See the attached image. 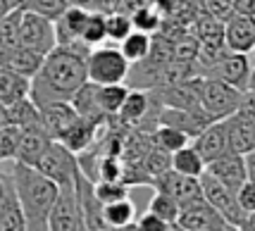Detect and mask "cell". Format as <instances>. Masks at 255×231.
<instances>
[{
	"label": "cell",
	"instance_id": "37",
	"mask_svg": "<svg viewBox=\"0 0 255 231\" xmlns=\"http://www.w3.org/2000/svg\"><path fill=\"white\" fill-rule=\"evenodd\" d=\"M93 193L103 205H108V203L129 198V186L124 181H93Z\"/></svg>",
	"mask_w": 255,
	"mask_h": 231
},
{
	"label": "cell",
	"instance_id": "42",
	"mask_svg": "<svg viewBox=\"0 0 255 231\" xmlns=\"http://www.w3.org/2000/svg\"><path fill=\"white\" fill-rule=\"evenodd\" d=\"M133 224H136V229H138V231H167L169 227H172L169 222L160 220L157 215H153V212H148V210H145L143 215H141L138 220L133 222Z\"/></svg>",
	"mask_w": 255,
	"mask_h": 231
},
{
	"label": "cell",
	"instance_id": "33",
	"mask_svg": "<svg viewBox=\"0 0 255 231\" xmlns=\"http://www.w3.org/2000/svg\"><path fill=\"white\" fill-rule=\"evenodd\" d=\"M131 24L136 31H143V33H157L162 29V14L153 7V5H143L138 7L136 12H131Z\"/></svg>",
	"mask_w": 255,
	"mask_h": 231
},
{
	"label": "cell",
	"instance_id": "41",
	"mask_svg": "<svg viewBox=\"0 0 255 231\" xmlns=\"http://www.w3.org/2000/svg\"><path fill=\"white\" fill-rule=\"evenodd\" d=\"M236 198H239V205L248 212V215H253L255 212V181L253 179H246L241 188L236 191Z\"/></svg>",
	"mask_w": 255,
	"mask_h": 231
},
{
	"label": "cell",
	"instance_id": "16",
	"mask_svg": "<svg viewBox=\"0 0 255 231\" xmlns=\"http://www.w3.org/2000/svg\"><path fill=\"white\" fill-rule=\"evenodd\" d=\"M193 148L198 150V155L205 160V165L222 157L224 153H229V141H227V126H224V119L220 121H210L203 131L193 138Z\"/></svg>",
	"mask_w": 255,
	"mask_h": 231
},
{
	"label": "cell",
	"instance_id": "30",
	"mask_svg": "<svg viewBox=\"0 0 255 231\" xmlns=\"http://www.w3.org/2000/svg\"><path fill=\"white\" fill-rule=\"evenodd\" d=\"M22 7H12L0 19V53L12 50L19 45V24H22Z\"/></svg>",
	"mask_w": 255,
	"mask_h": 231
},
{
	"label": "cell",
	"instance_id": "26",
	"mask_svg": "<svg viewBox=\"0 0 255 231\" xmlns=\"http://www.w3.org/2000/svg\"><path fill=\"white\" fill-rule=\"evenodd\" d=\"M169 167L179 172V174H186V176H203L205 172V160L198 155V150L193 148V145H184V148H179L174 153L169 155Z\"/></svg>",
	"mask_w": 255,
	"mask_h": 231
},
{
	"label": "cell",
	"instance_id": "22",
	"mask_svg": "<svg viewBox=\"0 0 255 231\" xmlns=\"http://www.w3.org/2000/svg\"><path fill=\"white\" fill-rule=\"evenodd\" d=\"M227 126V141H229V153L248 155L251 150H255V126L244 121L241 117H227L224 119Z\"/></svg>",
	"mask_w": 255,
	"mask_h": 231
},
{
	"label": "cell",
	"instance_id": "23",
	"mask_svg": "<svg viewBox=\"0 0 255 231\" xmlns=\"http://www.w3.org/2000/svg\"><path fill=\"white\" fill-rule=\"evenodd\" d=\"M98 121H93V119H86V117H81L79 115V119L67 129L57 141L62 145H67L72 153H84V150H89L91 143H93V138H96V131H98Z\"/></svg>",
	"mask_w": 255,
	"mask_h": 231
},
{
	"label": "cell",
	"instance_id": "20",
	"mask_svg": "<svg viewBox=\"0 0 255 231\" xmlns=\"http://www.w3.org/2000/svg\"><path fill=\"white\" fill-rule=\"evenodd\" d=\"M155 103H157V98L153 96V91H145V88L131 91V88H129V96L124 98L122 108L117 112V117H120L124 124H129V126L141 124V121L150 115V108H153Z\"/></svg>",
	"mask_w": 255,
	"mask_h": 231
},
{
	"label": "cell",
	"instance_id": "12",
	"mask_svg": "<svg viewBox=\"0 0 255 231\" xmlns=\"http://www.w3.org/2000/svg\"><path fill=\"white\" fill-rule=\"evenodd\" d=\"M222 38L229 53H251L255 48V17L232 12L224 22Z\"/></svg>",
	"mask_w": 255,
	"mask_h": 231
},
{
	"label": "cell",
	"instance_id": "11",
	"mask_svg": "<svg viewBox=\"0 0 255 231\" xmlns=\"http://www.w3.org/2000/svg\"><path fill=\"white\" fill-rule=\"evenodd\" d=\"M227 224L229 222L205 198L189 205V208H181L177 217V227L184 231H222Z\"/></svg>",
	"mask_w": 255,
	"mask_h": 231
},
{
	"label": "cell",
	"instance_id": "44",
	"mask_svg": "<svg viewBox=\"0 0 255 231\" xmlns=\"http://www.w3.org/2000/svg\"><path fill=\"white\" fill-rule=\"evenodd\" d=\"M246 169H248V179L255 181V150H251L246 155Z\"/></svg>",
	"mask_w": 255,
	"mask_h": 231
},
{
	"label": "cell",
	"instance_id": "19",
	"mask_svg": "<svg viewBox=\"0 0 255 231\" xmlns=\"http://www.w3.org/2000/svg\"><path fill=\"white\" fill-rule=\"evenodd\" d=\"M43 60H45V55L36 53L31 48H24V45H17V48H12V50L0 53V65L12 69L14 74H22V77H26V79L36 77V72L41 69Z\"/></svg>",
	"mask_w": 255,
	"mask_h": 231
},
{
	"label": "cell",
	"instance_id": "51",
	"mask_svg": "<svg viewBox=\"0 0 255 231\" xmlns=\"http://www.w3.org/2000/svg\"><path fill=\"white\" fill-rule=\"evenodd\" d=\"M10 2H12V5H14V7H22V5H24V2H26V0H10Z\"/></svg>",
	"mask_w": 255,
	"mask_h": 231
},
{
	"label": "cell",
	"instance_id": "25",
	"mask_svg": "<svg viewBox=\"0 0 255 231\" xmlns=\"http://www.w3.org/2000/svg\"><path fill=\"white\" fill-rule=\"evenodd\" d=\"M127 96H129V86H124V84H105V86L96 84V103H98V110L108 119L117 117Z\"/></svg>",
	"mask_w": 255,
	"mask_h": 231
},
{
	"label": "cell",
	"instance_id": "40",
	"mask_svg": "<svg viewBox=\"0 0 255 231\" xmlns=\"http://www.w3.org/2000/svg\"><path fill=\"white\" fill-rule=\"evenodd\" d=\"M234 115L255 126V93L253 91H244V96L239 100V108H236Z\"/></svg>",
	"mask_w": 255,
	"mask_h": 231
},
{
	"label": "cell",
	"instance_id": "27",
	"mask_svg": "<svg viewBox=\"0 0 255 231\" xmlns=\"http://www.w3.org/2000/svg\"><path fill=\"white\" fill-rule=\"evenodd\" d=\"M150 48H153V36L150 33H143V31H136L133 29L131 33H127L122 41H120V50H122V55L136 65V62H141L148 57L150 53Z\"/></svg>",
	"mask_w": 255,
	"mask_h": 231
},
{
	"label": "cell",
	"instance_id": "6",
	"mask_svg": "<svg viewBox=\"0 0 255 231\" xmlns=\"http://www.w3.org/2000/svg\"><path fill=\"white\" fill-rule=\"evenodd\" d=\"M200 188H203V198L208 200L224 220L229 222V224H234V227H241L244 229L246 222H248V212L239 205L236 191L224 186L222 181H217L208 172H203V176H200Z\"/></svg>",
	"mask_w": 255,
	"mask_h": 231
},
{
	"label": "cell",
	"instance_id": "38",
	"mask_svg": "<svg viewBox=\"0 0 255 231\" xmlns=\"http://www.w3.org/2000/svg\"><path fill=\"white\" fill-rule=\"evenodd\" d=\"M22 7L24 10H29V12L41 14V17H45V19H53V22H55L57 17L69 7V0H26Z\"/></svg>",
	"mask_w": 255,
	"mask_h": 231
},
{
	"label": "cell",
	"instance_id": "5",
	"mask_svg": "<svg viewBox=\"0 0 255 231\" xmlns=\"http://www.w3.org/2000/svg\"><path fill=\"white\" fill-rule=\"evenodd\" d=\"M36 169L48 179H53L57 186H74L79 174V157L60 141H53L36 162Z\"/></svg>",
	"mask_w": 255,
	"mask_h": 231
},
{
	"label": "cell",
	"instance_id": "28",
	"mask_svg": "<svg viewBox=\"0 0 255 231\" xmlns=\"http://www.w3.org/2000/svg\"><path fill=\"white\" fill-rule=\"evenodd\" d=\"M38 119H41V108L29 96H24V98L7 105V124H14V126L24 129L29 124H36Z\"/></svg>",
	"mask_w": 255,
	"mask_h": 231
},
{
	"label": "cell",
	"instance_id": "43",
	"mask_svg": "<svg viewBox=\"0 0 255 231\" xmlns=\"http://www.w3.org/2000/svg\"><path fill=\"white\" fill-rule=\"evenodd\" d=\"M232 12L255 17V0H234V2H232Z\"/></svg>",
	"mask_w": 255,
	"mask_h": 231
},
{
	"label": "cell",
	"instance_id": "50",
	"mask_svg": "<svg viewBox=\"0 0 255 231\" xmlns=\"http://www.w3.org/2000/svg\"><path fill=\"white\" fill-rule=\"evenodd\" d=\"M222 231H244V229H241V227H234V224H227Z\"/></svg>",
	"mask_w": 255,
	"mask_h": 231
},
{
	"label": "cell",
	"instance_id": "49",
	"mask_svg": "<svg viewBox=\"0 0 255 231\" xmlns=\"http://www.w3.org/2000/svg\"><path fill=\"white\" fill-rule=\"evenodd\" d=\"M108 231H138L136 224H127V227H115V229H108Z\"/></svg>",
	"mask_w": 255,
	"mask_h": 231
},
{
	"label": "cell",
	"instance_id": "29",
	"mask_svg": "<svg viewBox=\"0 0 255 231\" xmlns=\"http://www.w3.org/2000/svg\"><path fill=\"white\" fill-rule=\"evenodd\" d=\"M103 220H105V224L110 229L133 224L136 222V208H133V203L129 198H122L117 203H108V205H103Z\"/></svg>",
	"mask_w": 255,
	"mask_h": 231
},
{
	"label": "cell",
	"instance_id": "45",
	"mask_svg": "<svg viewBox=\"0 0 255 231\" xmlns=\"http://www.w3.org/2000/svg\"><path fill=\"white\" fill-rule=\"evenodd\" d=\"M12 7H14V5H12L10 0H0V19H2V17H5V14H7Z\"/></svg>",
	"mask_w": 255,
	"mask_h": 231
},
{
	"label": "cell",
	"instance_id": "52",
	"mask_svg": "<svg viewBox=\"0 0 255 231\" xmlns=\"http://www.w3.org/2000/svg\"><path fill=\"white\" fill-rule=\"evenodd\" d=\"M81 231H89V229H86V227H81Z\"/></svg>",
	"mask_w": 255,
	"mask_h": 231
},
{
	"label": "cell",
	"instance_id": "14",
	"mask_svg": "<svg viewBox=\"0 0 255 231\" xmlns=\"http://www.w3.org/2000/svg\"><path fill=\"white\" fill-rule=\"evenodd\" d=\"M205 172L212 174L217 181H222L224 186H229L232 191H239L241 184L248 179V169H246V155L239 153H224L222 157L208 162Z\"/></svg>",
	"mask_w": 255,
	"mask_h": 231
},
{
	"label": "cell",
	"instance_id": "32",
	"mask_svg": "<svg viewBox=\"0 0 255 231\" xmlns=\"http://www.w3.org/2000/svg\"><path fill=\"white\" fill-rule=\"evenodd\" d=\"M81 41L89 45V48H96L103 41H108V31H105V14L98 10H91L89 17H86V24H84V31H81Z\"/></svg>",
	"mask_w": 255,
	"mask_h": 231
},
{
	"label": "cell",
	"instance_id": "47",
	"mask_svg": "<svg viewBox=\"0 0 255 231\" xmlns=\"http://www.w3.org/2000/svg\"><path fill=\"white\" fill-rule=\"evenodd\" d=\"M246 91H253L255 93V67H251V74H248V86Z\"/></svg>",
	"mask_w": 255,
	"mask_h": 231
},
{
	"label": "cell",
	"instance_id": "4",
	"mask_svg": "<svg viewBox=\"0 0 255 231\" xmlns=\"http://www.w3.org/2000/svg\"><path fill=\"white\" fill-rule=\"evenodd\" d=\"M200 108L203 112L210 117L212 121H220L232 117L236 108H239V100L244 96V91L224 84L220 79H210L200 74Z\"/></svg>",
	"mask_w": 255,
	"mask_h": 231
},
{
	"label": "cell",
	"instance_id": "46",
	"mask_svg": "<svg viewBox=\"0 0 255 231\" xmlns=\"http://www.w3.org/2000/svg\"><path fill=\"white\" fill-rule=\"evenodd\" d=\"M5 124H7V105L0 103V129H2Z\"/></svg>",
	"mask_w": 255,
	"mask_h": 231
},
{
	"label": "cell",
	"instance_id": "17",
	"mask_svg": "<svg viewBox=\"0 0 255 231\" xmlns=\"http://www.w3.org/2000/svg\"><path fill=\"white\" fill-rule=\"evenodd\" d=\"M77 119L79 112L74 110V105L69 100H57V103H48L41 108V124L50 133L53 141H57Z\"/></svg>",
	"mask_w": 255,
	"mask_h": 231
},
{
	"label": "cell",
	"instance_id": "2",
	"mask_svg": "<svg viewBox=\"0 0 255 231\" xmlns=\"http://www.w3.org/2000/svg\"><path fill=\"white\" fill-rule=\"evenodd\" d=\"M10 176L26 217V231H48V217L60 196V186L53 179L41 174L36 167L17 160L12 162Z\"/></svg>",
	"mask_w": 255,
	"mask_h": 231
},
{
	"label": "cell",
	"instance_id": "53",
	"mask_svg": "<svg viewBox=\"0 0 255 231\" xmlns=\"http://www.w3.org/2000/svg\"><path fill=\"white\" fill-rule=\"evenodd\" d=\"M251 53H253V57H255V48H253V50H251Z\"/></svg>",
	"mask_w": 255,
	"mask_h": 231
},
{
	"label": "cell",
	"instance_id": "3",
	"mask_svg": "<svg viewBox=\"0 0 255 231\" xmlns=\"http://www.w3.org/2000/svg\"><path fill=\"white\" fill-rule=\"evenodd\" d=\"M129 69L131 62L122 55L120 48H110V45H96L91 48L89 57H86V74H89L91 84H124L129 79Z\"/></svg>",
	"mask_w": 255,
	"mask_h": 231
},
{
	"label": "cell",
	"instance_id": "18",
	"mask_svg": "<svg viewBox=\"0 0 255 231\" xmlns=\"http://www.w3.org/2000/svg\"><path fill=\"white\" fill-rule=\"evenodd\" d=\"M86 7H79V5H69L60 17L55 19V38L57 45H72L81 41V31H84V24L89 17ZM84 43V41H81Z\"/></svg>",
	"mask_w": 255,
	"mask_h": 231
},
{
	"label": "cell",
	"instance_id": "8",
	"mask_svg": "<svg viewBox=\"0 0 255 231\" xmlns=\"http://www.w3.org/2000/svg\"><path fill=\"white\" fill-rule=\"evenodd\" d=\"M153 186H155V191H162V193H167L169 198L177 200L179 208H189L193 203L203 200V188H200L198 176L179 174V172H174L172 167L153 179Z\"/></svg>",
	"mask_w": 255,
	"mask_h": 231
},
{
	"label": "cell",
	"instance_id": "13",
	"mask_svg": "<svg viewBox=\"0 0 255 231\" xmlns=\"http://www.w3.org/2000/svg\"><path fill=\"white\" fill-rule=\"evenodd\" d=\"M53 143L50 133L45 131V126L41 124V119L36 124H29L24 126L22 133H19V145H17V162H24V165L36 167V162L41 160V155L48 150V145Z\"/></svg>",
	"mask_w": 255,
	"mask_h": 231
},
{
	"label": "cell",
	"instance_id": "34",
	"mask_svg": "<svg viewBox=\"0 0 255 231\" xmlns=\"http://www.w3.org/2000/svg\"><path fill=\"white\" fill-rule=\"evenodd\" d=\"M148 212L157 215L160 220L169 222V224H177V217H179V212H181V208H179L177 200L169 198L167 193L155 191V196H153V198H150V203H148Z\"/></svg>",
	"mask_w": 255,
	"mask_h": 231
},
{
	"label": "cell",
	"instance_id": "7",
	"mask_svg": "<svg viewBox=\"0 0 255 231\" xmlns=\"http://www.w3.org/2000/svg\"><path fill=\"white\" fill-rule=\"evenodd\" d=\"M19 45L31 48V50L41 53V55H48L57 45L55 22H53V19H45V17L36 14V12L24 10L22 24H19Z\"/></svg>",
	"mask_w": 255,
	"mask_h": 231
},
{
	"label": "cell",
	"instance_id": "9",
	"mask_svg": "<svg viewBox=\"0 0 255 231\" xmlns=\"http://www.w3.org/2000/svg\"><path fill=\"white\" fill-rule=\"evenodd\" d=\"M81 227H84V217L77 198V184L60 186V196L48 217V231H81Z\"/></svg>",
	"mask_w": 255,
	"mask_h": 231
},
{
	"label": "cell",
	"instance_id": "21",
	"mask_svg": "<svg viewBox=\"0 0 255 231\" xmlns=\"http://www.w3.org/2000/svg\"><path fill=\"white\" fill-rule=\"evenodd\" d=\"M0 231H26V217H24V210L17 198L12 176L7 181L5 196L0 200Z\"/></svg>",
	"mask_w": 255,
	"mask_h": 231
},
{
	"label": "cell",
	"instance_id": "31",
	"mask_svg": "<svg viewBox=\"0 0 255 231\" xmlns=\"http://www.w3.org/2000/svg\"><path fill=\"white\" fill-rule=\"evenodd\" d=\"M153 143H155V148H160V150H165V153L172 155L174 150L189 145V136L184 131H179V129H174V126L157 124L155 131H153Z\"/></svg>",
	"mask_w": 255,
	"mask_h": 231
},
{
	"label": "cell",
	"instance_id": "35",
	"mask_svg": "<svg viewBox=\"0 0 255 231\" xmlns=\"http://www.w3.org/2000/svg\"><path fill=\"white\" fill-rule=\"evenodd\" d=\"M105 31H108V38H110V41L120 43L127 33L133 31L131 14H127V12H122V10L105 14Z\"/></svg>",
	"mask_w": 255,
	"mask_h": 231
},
{
	"label": "cell",
	"instance_id": "15",
	"mask_svg": "<svg viewBox=\"0 0 255 231\" xmlns=\"http://www.w3.org/2000/svg\"><path fill=\"white\" fill-rule=\"evenodd\" d=\"M210 117L203 110H184V108H165L157 115V124H167V126H174L179 131H184L189 138H196L208 124Z\"/></svg>",
	"mask_w": 255,
	"mask_h": 231
},
{
	"label": "cell",
	"instance_id": "36",
	"mask_svg": "<svg viewBox=\"0 0 255 231\" xmlns=\"http://www.w3.org/2000/svg\"><path fill=\"white\" fill-rule=\"evenodd\" d=\"M19 133H22V129L14 126V124H5L0 129V165L14 162L17 145H19Z\"/></svg>",
	"mask_w": 255,
	"mask_h": 231
},
{
	"label": "cell",
	"instance_id": "1",
	"mask_svg": "<svg viewBox=\"0 0 255 231\" xmlns=\"http://www.w3.org/2000/svg\"><path fill=\"white\" fill-rule=\"evenodd\" d=\"M91 48L86 43H72V45H55L45 55L41 69L31 79V91L29 98L43 108L48 103L57 100H72L74 93L89 81L86 74V57Z\"/></svg>",
	"mask_w": 255,
	"mask_h": 231
},
{
	"label": "cell",
	"instance_id": "48",
	"mask_svg": "<svg viewBox=\"0 0 255 231\" xmlns=\"http://www.w3.org/2000/svg\"><path fill=\"white\" fill-rule=\"evenodd\" d=\"M244 231H255V212L253 215H248V222H246Z\"/></svg>",
	"mask_w": 255,
	"mask_h": 231
},
{
	"label": "cell",
	"instance_id": "39",
	"mask_svg": "<svg viewBox=\"0 0 255 231\" xmlns=\"http://www.w3.org/2000/svg\"><path fill=\"white\" fill-rule=\"evenodd\" d=\"M198 50H200L198 38L184 36V38H179L177 43H172V60H177V62H193L196 65Z\"/></svg>",
	"mask_w": 255,
	"mask_h": 231
},
{
	"label": "cell",
	"instance_id": "24",
	"mask_svg": "<svg viewBox=\"0 0 255 231\" xmlns=\"http://www.w3.org/2000/svg\"><path fill=\"white\" fill-rule=\"evenodd\" d=\"M29 91H31V79L14 74L12 69L0 65V103L2 105H10L14 100L29 96Z\"/></svg>",
	"mask_w": 255,
	"mask_h": 231
},
{
	"label": "cell",
	"instance_id": "10",
	"mask_svg": "<svg viewBox=\"0 0 255 231\" xmlns=\"http://www.w3.org/2000/svg\"><path fill=\"white\" fill-rule=\"evenodd\" d=\"M248 74H251L248 53H227V55H222L215 65H210L203 72V77L220 79V81L239 88V91H246V86H248Z\"/></svg>",
	"mask_w": 255,
	"mask_h": 231
}]
</instances>
